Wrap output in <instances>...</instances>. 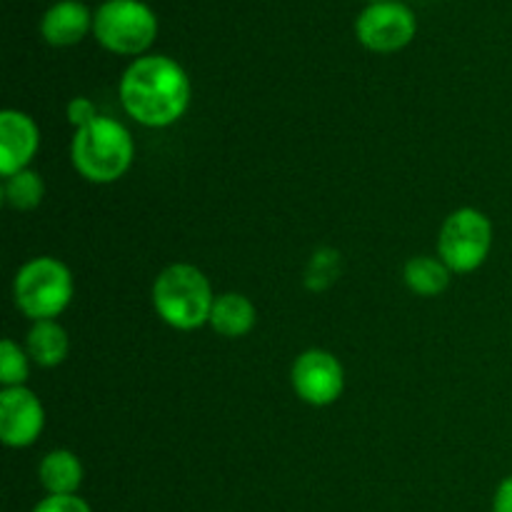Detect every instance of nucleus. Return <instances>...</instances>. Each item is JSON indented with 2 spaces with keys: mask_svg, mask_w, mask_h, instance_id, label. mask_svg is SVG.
Here are the masks:
<instances>
[{
  "mask_svg": "<svg viewBox=\"0 0 512 512\" xmlns=\"http://www.w3.org/2000/svg\"><path fill=\"white\" fill-rule=\"evenodd\" d=\"M120 103L135 123L168 128L188 113V73L173 58L143 55L130 63L120 78Z\"/></svg>",
  "mask_w": 512,
  "mask_h": 512,
  "instance_id": "1",
  "label": "nucleus"
},
{
  "mask_svg": "<svg viewBox=\"0 0 512 512\" xmlns=\"http://www.w3.org/2000/svg\"><path fill=\"white\" fill-rule=\"evenodd\" d=\"M135 158L130 130L120 120L98 115L78 128L70 140V160L80 178L95 185H110L123 178Z\"/></svg>",
  "mask_w": 512,
  "mask_h": 512,
  "instance_id": "2",
  "label": "nucleus"
},
{
  "mask_svg": "<svg viewBox=\"0 0 512 512\" xmlns=\"http://www.w3.org/2000/svg\"><path fill=\"white\" fill-rule=\"evenodd\" d=\"M215 295L210 280L190 263H173L155 278L153 308L165 325L175 330L203 328L210 323Z\"/></svg>",
  "mask_w": 512,
  "mask_h": 512,
  "instance_id": "3",
  "label": "nucleus"
},
{
  "mask_svg": "<svg viewBox=\"0 0 512 512\" xmlns=\"http://www.w3.org/2000/svg\"><path fill=\"white\" fill-rule=\"evenodd\" d=\"M73 293V273L63 260L50 258V255L28 260L13 280L15 308L33 323L55 320L60 313H65Z\"/></svg>",
  "mask_w": 512,
  "mask_h": 512,
  "instance_id": "4",
  "label": "nucleus"
},
{
  "mask_svg": "<svg viewBox=\"0 0 512 512\" xmlns=\"http://www.w3.org/2000/svg\"><path fill=\"white\" fill-rule=\"evenodd\" d=\"M493 248V223L478 208H458L445 218L438 235V258L450 273H473Z\"/></svg>",
  "mask_w": 512,
  "mask_h": 512,
  "instance_id": "5",
  "label": "nucleus"
},
{
  "mask_svg": "<svg viewBox=\"0 0 512 512\" xmlns=\"http://www.w3.org/2000/svg\"><path fill=\"white\" fill-rule=\"evenodd\" d=\"M93 33L110 53L140 55L158 35V18L140 0H108L95 13Z\"/></svg>",
  "mask_w": 512,
  "mask_h": 512,
  "instance_id": "6",
  "label": "nucleus"
},
{
  "mask_svg": "<svg viewBox=\"0 0 512 512\" xmlns=\"http://www.w3.org/2000/svg\"><path fill=\"white\" fill-rule=\"evenodd\" d=\"M290 383H293L295 395L303 403L325 408L343 395L345 370L333 353L313 348L295 358L293 370H290Z\"/></svg>",
  "mask_w": 512,
  "mask_h": 512,
  "instance_id": "7",
  "label": "nucleus"
},
{
  "mask_svg": "<svg viewBox=\"0 0 512 512\" xmlns=\"http://www.w3.org/2000/svg\"><path fill=\"white\" fill-rule=\"evenodd\" d=\"M415 15L400 3H373L358 15L355 33L373 53H395L415 38Z\"/></svg>",
  "mask_w": 512,
  "mask_h": 512,
  "instance_id": "8",
  "label": "nucleus"
},
{
  "mask_svg": "<svg viewBox=\"0 0 512 512\" xmlns=\"http://www.w3.org/2000/svg\"><path fill=\"white\" fill-rule=\"evenodd\" d=\"M45 428V408L30 388H3L0 393V440L5 448H30Z\"/></svg>",
  "mask_w": 512,
  "mask_h": 512,
  "instance_id": "9",
  "label": "nucleus"
},
{
  "mask_svg": "<svg viewBox=\"0 0 512 512\" xmlns=\"http://www.w3.org/2000/svg\"><path fill=\"white\" fill-rule=\"evenodd\" d=\"M40 148V128L23 110H3L0 113V175L28 170Z\"/></svg>",
  "mask_w": 512,
  "mask_h": 512,
  "instance_id": "10",
  "label": "nucleus"
},
{
  "mask_svg": "<svg viewBox=\"0 0 512 512\" xmlns=\"http://www.w3.org/2000/svg\"><path fill=\"white\" fill-rule=\"evenodd\" d=\"M88 30H93V18H90L88 8L83 3H75V0L55 3L40 20L43 38L58 48L80 43L88 35Z\"/></svg>",
  "mask_w": 512,
  "mask_h": 512,
  "instance_id": "11",
  "label": "nucleus"
},
{
  "mask_svg": "<svg viewBox=\"0 0 512 512\" xmlns=\"http://www.w3.org/2000/svg\"><path fill=\"white\" fill-rule=\"evenodd\" d=\"M83 463L73 450H50L38 465V480L48 495H78L83 485Z\"/></svg>",
  "mask_w": 512,
  "mask_h": 512,
  "instance_id": "12",
  "label": "nucleus"
},
{
  "mask_svg": "<svg viewBox=\"0 0 512 512\" xmlns=\"http://www.w3.org/2000/svg\"><path fill=\"white\" fill-rule=\"evenodd\" d=\"M258 323V310L250 298L240 293L215 295L213 313H210V328L223 338H245Z\"/></svg>",
  "mask_w": 512,
  "mask_h": 512,
  "instance_id": "13",
  "label": "nucleus"
},
{
  "mask_svg": "<svg viewBox=\"0 0 512 512\" xmlns=\"http://www.w3.org/2000/svg\"><path fill=\"white\" fill-rule=\"evenodd\" d=\"M70 340L58 320H38L25 338V353L40 368H55L68 358Z\"/></svg>",
  "mask_w": 512,
  "mask_h": 512,
  "instance_id": "14",
  "label": "nucleus"
},
{
  "mask_svg": "<svg viewBox=\"0 0 512 512\" xmlns=\"http://www.w3.org/2000/svg\"><path fill=\"white\" fill-rule=\"evenodd\" d=\"M450 268L440 258L433 255H418V258H410L405 263L403 278L405 285L413 290L420 298H435L443 290H448L450 285Z\"/></svg>",
  "mask_w": 512,
  "mask_h": 512,
  "instance_id": "15",
  "label": "nucleus"
},
{
  "mask_svg": "<svg viewBox=\"0 0 512 512\" xmlns=\"http://www.w3.org/2000/svg\"><path fill=\"white\" fill-rule=\"evenodd\" d=\"M45 185L35 170H20L3 183V200L13 210H35L43 203Z\"/></svg>",
  "mask_w": 512,
  "mask_h": 512,
  "instance_id": "16",
  "label": "nucleus"
},
{
  "mask_svg": "<svg viewBox=\"0 0 512 512\" xmlns=\"http://www.w3.org/2000/svg\"><path fill=\"white\" fill-rule=\"evenodd\" d=\"M30 375V358L13 338L0 343V383L3 388H20Z\"/></svg>",
  "mask_w": 512,
  "mask_h": 512,
  "instance_id": "17",
  "label": "nucleus"
},
{
  "mask_svg": "<svg viewBox=\"0 0 512 512\" xmlns=\"http://www.w3.org/2000/svg\"><path fill=\"white\" fill-rule=\"evenodd\" d=\"M33 512H93L80 495H45Z\"/></svg>",
  "mask_w": 512,
  "mask_h": 512,
  "instance_id": "18",
  "label": "nucleus"
},
{
  "mask_svg": "<svg viewBox=\"0 0 512 512\" xmlns=\"http://www.w3.org/2000/svg\"><path fill=\"white\" fill-rule=\"evenodd\" d=\"M98 108H95L93 100L88 98H73L68 103V120L73 123V128H83V125H88L90 120L98 118Z\"/></svg>",
  "mask_w": 512,
  "mask_h": 512,
  "instance_id": "19",
  "label": "nucleus"
},
{
  "mask_svg": "<svg viewBox=\"0 0 512 512\" xmlns=\"http://www.w3.org/2000/svg\"><path fill=\"white\" fill-rule=\"evenodd\" d=\"M493 512H512V475L498 485L493 498Z\"/></svg>",
  "mask_w": 512,
  "mask_h": 512,
  "instance_id": "20",
  "label": "nucleus"
},
{
  "mask_svg": "<svg viewBox=\"0 0 512 512\" xmlns=\"http://www.w3.org/2000/svg\"><path fill=\"white\" fill-rule=\"evenodd\" d=\"M375 3H388V0H375Z\"/></svg>",
  "mask_w": 512,
  "mask_h": 512,
  "instance_id": "21",
  "label": "nucleus"
}]
</instances>
